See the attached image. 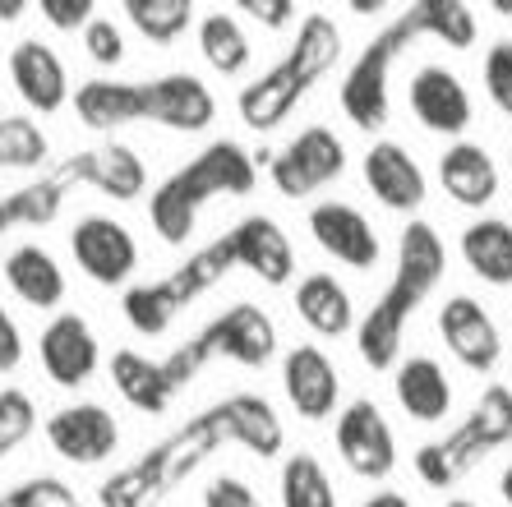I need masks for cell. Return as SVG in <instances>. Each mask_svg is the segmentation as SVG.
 Listing matches in <instances>:
<instances>
[{"label":"cell","mask_w":512,"mask_h":507,"mask_svg":"<svg viewBox=\"0 0 512 507\" xmlns=\"http://www.w3.org/2000/svg\"><path fill=\"white\" fill-rule=\"evenodd\" d=\"M227 443L254 452V457H277L286 448V429L273 401L259 392H231V397L213 401L208 411L190 415L180 429L157 438L139 461L111 471L97 489V507H157Z\"/></svg>","instance_id":"6da1fadb"},{"label":"cell","mask_w":512,"mask_h":507,"mask_svg":"<svg viewBox=\"0 0 512 507\" xmlns=\"http://www.w3.org/2000/svg\"><path fill=\"white\" fill-rule=\"evenodd\" d=\"M420 37H434L443 47L453 51H466L476 42V14L466 0H416L397 14L393 24H383L379 33L365 42L351 70L342 74V88H337V102H342L346 120L356 130L374 134L379 125H388V79H393V65L402 60V51Z\"/></svg>","instance_id":"7a4b0ae2"},{"label":"cell","mask_w":512,"mask_h":507,"mask_svg":"<svg viewBox=\"0 0 512 507\" xmlns=\"http://www.w3.org/2000/svg\"><path fill=\"white\" fill-rule=\"evenodd\" d=\"M74 116L93 134L125 125H162L176 134H203L217 120L213 88L190 70H171L157 79H88L74 88Z\"/></svg>","instance_id":"3957f363"},{"label":"cell","mask_w":512,"mask_h":507,"mask_svg":"<svg viewBox=\"0 0 512 507\" xmlns=\"http://www.w3.org/2000/svg\"><path fill=\"white\" fill-rule=\"evenodd\" d=\"M448 249H443L439 231L420 217H411L397 240V272L388 291L365 309V319L356 323V351L370 369H393L406 342V323L416 319V309L429 300V291L439 286Z\"/></svg>","instance_id":"277c9868"},{"label":"cell","mask_w":512,"mask_h":507,"mask_svg":"<svg viewBox=\"0 0 512 507\" xmlns=\"http://www.w3.org/2000/svg\"><path fill=\"white\" fill-rule=\"evenodd\" d=\"M254 185H259V157L236 139H217L148 194V226L162 245H185L208 203L222 194H250Z\"/></svg>","instance_id":"5b68a950"},{"label":"cell","mask_w":512,"mask_h":507,"mask_svg":"<svg viewBox=\"0 0 512 507\" xmlns=\"http://www.w3.org/2000/svg\"><path fill=\"white\" fill-rule=\"evenodd\" d=\"M337 60H342V33H337L333 14H319V10L305 14L291 51L277 60L273 70H263L254 83L240 88V97H236L240 120L259 134L277 130V125L300 107V97L310 93Z\"/></svg>","instance_id":"8992f818"},{"label":"cell","mask_w":512,"mask_h":507,"mask_svg":"<svg viewBox=\"0 0 512 507\" xmlns=\"http://www.w3.org/2000/svg\"><path fill=\"white\" fill-rule=\"evenodd\" d=\"M236 268V249H231V236L208 240L203 249H194L190 259L180 263L176 272L157 277V282H134L120 295V314L139 337H162L171 323L194 305L203 295L222 286Z\"/></svg>","instance_id":"52a82bcc"},{"label":"cell","mask_w":512,"mask_h":507,"mask_svg":"<svg viewBox=\"0 0 512 507\" xmlns=\"http://www.w3.org/2000/svg\"><path fill=\"white\" fill-rule=\"evenodd\" d=\"M508 443H512V388L489 383L453 434L416 448V475L429 489H453L457 480L476 471L489 452L508 448Z\"/></svg>","instance_id":"ba28073f"},{"label":"cell","mask_w":512,"mask_h":507,"mask_svg":"<svg viewBox=\"0 0 512 507\" xmlns=\"http://www.w3.org/2000/svg\"><path fill=\"white\" fill-rule=\"evenodd\" d=\"M70 259L93 286H134L139 272V240L120 217L84 213L70 226Z\"/></svg>","instance_id":"9c48e42d"},{"label":"cell","mask_w":512,"mask_h":507,"mask_svg":"<svg viewBox=\"0 0 512 507\" xmlns=\"http://www.w3.org/2000/svg\"><path fill=\"white\" fill-rule=\"evenodd\" d=\"M346 171V143L328 125H305L296 139L268 157V180L286 199H310Z\"/></svg>","instance_id":"30bf717a"},{"label":"cell","mask_w":512,"mask_h":507,"mask_svg":"<svg viewBox=\"0 0 512 507\" xmlns=\"http://www.w3.org/2000/svg\"><path fill=\"white\" fill-rule=\"evenodd\" d=\"M333 448L360 480H388L397 471V434L370 397L346 401L333 420Z\"/></svg>","instance_id":"8fae6325"},{"label":"cell","mask_w":512,"mask_h":507,"mask_svg":"<svg viewBox=\"0 0 512 507\" xmlns=\"http://www.w3.org/2000/svg\"><path fill=\"white\" fill-rule=\"evenodd\" d=\"M37 365L42 374L65 392H79L88 388L102 369V342H97V328L74 314V309H60L51 314L47 328L37 332Z\"/></svg>","instance_id":"7c38bea8"},{"label":"cell","mask_w":512,"mask_h":507,"mask_svg":"<svg viewBox=\"0 0 512 507\" xmlns=\"http://www.w3.org/2000/svg\"><path fill=\"white\" fill-rule=\"evenodd\" d=\"M51 452L70 466H107L120 452V420L102 401H70L42 420Z\"/></svg>","instance_id":"4fadbf2b"},{"label":"cell","mask_w":512,"mask_h":507,"mask_svg":"<svg viewBox=\"0 0 512 507\" xmlns=\"http://www.w3.org/2000/svg\"><path fill=\"white\" fill-rule=\"evenodd\" d=\"M5 74H10L14 97L24 102L33 116H56L60 107L74 102L70 65L51 47L47 37H19L5 56Z\"/></svg>","instance_id":"5bb4252c"},{"label":"cell","mask_w":512,"mask_h":507,"mask_svg":"<svg viewBox=\"0 0 512 507\" xmlns=\"http://www.w3.org/2000/svg\"><path fill=\"white\" fill-rule=\"evenodd\" d=\"M194 337L203 342L208 360H231V365H245V369H263L277 355V323L268 319V309L250 305V300L222 309Z\"/></svg>","instance_id":"9a60e30c"},{"label":"cell","mask_w":512,"mask_h":507,"mask_svg":"<svg viewBox=\"0 0 512 507\" xmlns=\"http://www.w3.org/2000/svg\"><path fill=\"white\" fill-rule=\"evenodd\" d=\"M282 392L300 420L319 425V420H333L337 415L342 374H337V365L328 360L323 346H291L282 355Z\"/></svg>","instance_id":"2e32d148"},{"label":"cell","mask_w":512,"mask_h":507,"mask_svg":"<svg viewBox=\"0 0 512 507\" xmlns=\"http://www.w3.org/2000/svg\"><path fill=\"white\" fill-rule=\"evenodd\" d=\"M439 337H443V346L453 351L457 365H466L471 374H489L503 355L499 328H494L489 309L480 305L476 295H453V300H443Z\"/></svg>","instance_id":"e0dca14e"},{"label":"cell","mask_w":512,"mask_h":507,"mask_svg":"<svg viewBox=\"0 0 512 507\" xmlns=\"http://www.w3.org/2000/svg\"><path fill=\"white\" fill-rule=\"evenodd\" d=\"M406 102L429 134H453V139L471 130V116H476L466 83L443 65H420L406 83Z\"/></svg>","instance_id":"ac0fdd59"},{"label":"cell","mask_w":512,"mask_h":507,"mask_svg":"<svg viewBox=\"0 0 512 507\" xmlns=\"http://www.w3.org/2000/svg\"><path fill=\"white\" fill-rule=\"evenodd\" d=\"M70 176L74 185H93L97 194H107L116 203H134L148 194V162L134 153L130 143H97V148H84V153H74L70 162Z\"/></svg>","instance_id":"d6986e66"},{"label":"cell","mask_w":512,"mask_h":507,"mask_svg":"<svg viewBox=\"0 0 512 507\" xmlns=\"http://www.w3.org/2000/svg\"><path fill=\"white\" fill-rule=\"evenodd\" d=\"M360 176H365V189L393 213H416L429 199V180L420 171V162L393 139L370 143V153L360 162Z\"/></svg>","instance_id":"ffe728a7"},{"label":"cell","mask_w":512,"mask_h":507,"mask_svg":"<svg viewBox=\"0 0 512 507\" xmlns=\"http://www.w3.org/2000/svg\"><path fill=\"white\" fill-rule=\"evenodd\" d=\"M227 236H231V249H236V268L259 277L263 286H286L296 277V245H291V236L273 217L263 213L240 217Z\"/></svg>","instance_id":"44dd1931"},{"label":"cell","mask_w":512,"mask_h":507,"mask_svg":"<svg viewBox=\"0 0 512 507\" xmlns=\"http://www.w3.org/2000/svg\"><path fill=\"white\" fill-rule=\"evenodd\" d=\"M0 277H5L14 300H24L28 309H51V314H60L65 295H70V282H65L60 259L47 245H37V240L10 245V254L0 259Z\"/></svg>","instance_id":"7402d4cb"},{"label":"cell","mask_w":512,"mask_h":507,"mask_svg":"<svg viewBox=\"0 0 512 507\" xmlns=\"http://www.w3.org/2000/svg\"><path fill=\"white\" fill-rule=\"evenodd\" d=\"M310 236L328 259L346 263V268H374L379 263V236H374L370 217L351 208V203H314L310 208Z\"/></svg>","instance_id":"603a6c76"},{"label":"cell","mask_w":512,"mask_h":507,"mask_svg":"<svg viewBox=\"0 0 512 507\" xmlns=\"http://www.w3.org/2000/svg\"><path fill=\"white\" fill-rule=\"evenodd\" d=\"M393 392H397V406L416 425H439L453 411V383H448L439 360H429V355H406L397 365Z\"/></svg>","instance_id":"cb8c5ba5"},{"label":"cell","mask_w":512,"mask_h":507,"mask_svg":"<svg viewBox=\"0 0 512 507\" xmlns=\"http://www.w3.org/2000/svg\"><path fill=\"white\" fill-rule=\"evenodd\" d=\"M439 185L462 208H485V203L499 199V166H494V157L480 143L457 139L439 157Z\"/></svg>","instance_id":"d4e9b609"},{"label":"cell","mask_w":512,"mask_h":507,"mask_svg":"<svg viewBox=\"0 0 512 507\" xmlns=\"http://www.w3.org/2000/svg\"><path fill=\"white\" fill-rule=\"evenodd\" d=\"M291 305H296V319L310 332H319V337H346L360 323L356 300H351V291L337 282L333 272H305L296 282Z\"/></svg>","instance_id":"484cf974"},{"label":"cell","mask_w":512,"mask_h":507,"mask_svg":"<svg viewBox=\"0 0 512 507\" xmlns=\"http://www.w3.org/2000/svg\"><path fill=\"white\" fill-rule=\"evenodd\" d=\"M462 263L489 286H512V222L508 217H476L457 240Z\"/></svg>","instance_id":"4316f807"},{"label":"cell","mask_w":512,"mask_h":507,"mask_svg":"<svg viewBox=\"0 0 512 507\" xmlns=\"http://www.w3.org/2000/svg\"><path fill=\"white\" fill-rule=\"evenodd\" d=\"M70 189H74L70 166H56L47 176H37L33 185L5 194V199H0V236L14 231V226H47L51 217L60 213V203H65Z\"/></svg>","instance_id":"83f0119b"},{"label":"cell","mask_w":512,"mask_h":507,"mask_svg":"<svg viewBox=\"0 0 512 507\" xmlns=\"http://www.w3.org/2000/svg\"><path fill=\"white\" fill-rule=\"evenodd\" d=\"M107 374H111V388L120 392V397L130 401L134 411H143V415H162V411H171V392H167V383H162V369H157V360L153 355H143V351H116L107 360Z\"/></svg>","instance_id":"f1b7e54d"},{"label":"cell","mask_w":512,"mask_h":507,"mask_svg":"<svg viewBox=\"0 0 512 507\" xmlns=\"http://www.w3.org/2000/svg\"><path fill=\"white\" fill-rule=\"evenodd\" d=\"M194 33H199V56L208 60V70L236 79V74L250 65V56H254L250 33L240 28V19L231 10H208Z\"/></svg>","instance_id":"f546056e"},{"label":"cell","mask_w":512,"mask_h":507,"mask_svg":"<svg viewBox=\"0 0 512 507\" xmlns=\"http://www.w3.org/2000/svg\"><path fill=\"white\" fill-rule=\"evenodd\" d=\"M120 14H125V24H130L143 42L171 47V42H180V37L194 28L199 5H194V0H120Z\"/></svg>","instance_id":"4dcf8cb0"},{"label":"cell","mask_w":512,"mask_h":507,"mask_svg":"<svg viewBox=\"0 0 512 507\" xmlns=\"http://www.w3.org/2000/svg\"><path fill=\"white\" fill-rule=\"evenodd\" d=\"M277 494H282V507H337L333 475L314 452H291L282 461Z\"/></svg>","instance_id":"1f68e13d"},{"label":"cell","mask_w":512,"mask_h":507,"mask_svg":"<svg viewBox=\"0 0 512 507\" xmlns=\"http://www.w3.org/2000/svg\"><path fill=\"white\" fill-rule=\"evenodd\" d=\"M51 139L28 116H0V171H42Z\"/></svg>","instance_id":"d6a6232c"},{"label":"cell","mask_w":512,"mask_h":507,"mask_svg":"<svg viewBox=\"0 0 512 507\" xmlns=\"http://www.w3.org/2000/svg\"><path fill=\"white\" fill-rule=\"evenodd\" d=\"M37 401L24 388H0V461L10 457L14 448H24L28 438L37 434Z\"/></svg>","instance_id":"836d02e7"},{"label":"cell","mask_w":512,"mask_h":507,"mask_svg":"<svg viewBox=\"0 0 512 507\" xmlns=\"http://www.w3.org/2000/svg\"><path fill=\"white\" fill-rule=\"evenodd\" d=\"M0 503L5 507H88L84 498H79V489L56 480V475H28V480H19L14 489H5Z\"/></svg>","instance_id":"e575fe53"},{"label":"cell","mask_w":512,"mask_h":507,"mask_svg":"<svg viewBox=\"0 0 512 507\" xmlns=\"http://www.w3.org/2000/svg\"><path fill=\"white\" fill-rule=\"evenodd\" d=\"M79 37H84V56L93 60L97 70H116V65H125V56H130L125 28H120L116 19H107V14H97Z\"/></svg>","instance_id":"d590c367"},{"label":"cell","mask_w":512,"mask_h":507,"mask_svg":"<svg viewBox=\"0 0 512 507\" xmlns=\"http://www.w3.org/2000/svg\"><path fill=\"white\" fill-rule=\"evenodd\" d=\"M480 79H485V93L489 102L503 111V116H512V42L503 37V42H494L485 56V70H480Z\"/></svg>","instance_id":"8d00e7d4"},{"label":"cell","mask_w":512,"mask_h":507,"mask_svg":"<svg viewBox=\"0 0 512 507\" xmlns=\"http://www.w3.org/2000/svg\"><path fill=\"white\" fill-rule=\"evenodd\" d=\"M33 10L42 14L47 28H56V33H84L97 14H102L97 0H37Z\"/></svg>","instance_id":"74e56055"},{"label":"cell","mask_w":512,"mask_h":507,"mask_svg":"<svg viewBox=\"0 0 512 507\" xmlns=\"http://www.w3.org/2000/svg\"><path fill=\"white\" fill-rule=\"evenodd\" d=\"M203 507H263L254 484H245L240 475H213L203 484Z\"/></svg>","instance_id":"f35d334b"},{"label":"cell","mask_w":512,"mask_h":507,"mask_svg":"<svg viewBox=\"0 0 512 507\" xmlns=\"http://www.w3.org/2000/svg\"><path fill=\"white\" fill-rule=\"evenodd\" d=\"M236 14H250L254 24H263V28H286L291 19L300 14V5L296 0H236Z\"/></svg>","instance_id":"ab89813d"},{"label":"cell","mask_w":512,"mask_h":507,"mask_svg":"<svg viewBox=\"0 0 512 507\" xmlns=\"http://www.w3.org/2000/svg\"><path fill=\"white\" fill-rule=\"evenodd\" d=\"M19 365H24V328L0 305V374H14Z\"/></svg>","instance_id":"60d3db41"},{"label":"cell","mask_w":512,"mask_h":507,"mask_svg":"<svg viewBox=\"0 0 512 507\" xmlns=\"http://www.w3.org/2000/svg\"><path fill=\"white\" fill-rule=\"evenodd\" d=\"M28 10H33L28 0H0V24H19Z\"/></svg>","instance_id":"b9f144b4"},{"label":"cell","mask_w":512,"mask_h":507,"mask_svg":"<svg viewBox=\"0 0 512 507\" xmlns=\"http://www.w3.org/2000/svg\"><path fill=\"white\" fill-rule=\"evenodd\" d=\"M360 507H411V498H406V494H393V489H383V494H370Z\"/></svg>","instance_id":"7bdbcfd3"},{"label":"cell","mask_w":512,"mask_h":507,"mask_svg":"<svg viewBox=\"0 0 512 507\" xmlns=\"http://www.w3.org/2000/svg\"><path fill=\"white\" fill-rule=\"evenodd\" d=\"M499 494H503V503L512 507V466H508V471L499 475Z\"/></svg>","instance_id":"ee69618b"},{"label":"cell","mask_w":512,"mask_h":507,"mask_svg":"<svg viewBox=\"0 0 512 507\" xmlns=\"http://www.w3.org/2000/svg\"><path fill=\"white\" fill-rule=\"evenodd\" d=\"M346 10H356V14H374V10H383V5H379V0H351Z\"/></svg>","instance_id":"f6af8a7d"},{"label":"cell","mask_w":512,"mask_h":507,"mask_svg":"<svg viewBox=\"0 0 512 507\" xmlns=\"http://www.w3.org/2000/svg\"><path fill=\"white\" fill-rule=\"evenodd\" d=\"M489 5H494L499 14H508V19H512V0H489Z\"/></svg>","instance_id":"bcb514c9"},{"label":"cell","mask_w":512,"mask_h":507,"mask_svg":"<svg viewBox=\"0 0 512 507\" xmlns=\"http://www.w3.org/2000/svg\"><path fill=\"white\" fill-rule=\"evenodd\" d=\"M443 507H476L471 498H453V503H443Z\"/></svg>","instance_id":"7dc6e473"},{"label":"cell","mask_w":512,"mask_h":507,"mask_svg":"<svg viewBox=\"0 0 512 507\" xmlns=\"http://www.w3.org/2000/svg\"><path fill=\"white\" fill-rule=\"evenodd\" d=\"M508 166H512V157H508Z\"/></svg>","instance_id":"c3c4849f"},{"label":"cell","mask_w":512,"mask_h":507,"mask_svg":"<svg viewBox=\"0 0 512 507\" xmlns=\"http://www.w3.org/2000/svg\"><path fill=\"white\" fill-rule=\"evenodd\" d=\"M0 507H5V503H0Z\"/></svg>","instance_id":"681fc988"}]
</instances>
